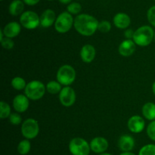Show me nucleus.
I'll use <instances>...</instances> for the list:
<instances>
[{"instance_id": "obj_36", "label": "nucleus", "mask_w": 155, "mask_h": 155, "mask_svg": "<svg viewBox=\"0 0 155 155\" xmlns=\"http://www.w3.org/2000/svg\"><path fill=\"white\" fill-rule=\"evenodd\" d=\"M98 155H113L112 153H108V152H104V153H99Z\"/></svg>"}, {"instance_id": "obj_7", "label": "nucleus", "mask_w": 155, "mask_h": 155, "mask_svg": "<svg viewBox=\"0 0 155 155\" xmlns=\"http://www.w3.org/2000/svg\"><path fill=\"white\" fill-rule=\"evenodd\" d=\"M39 126L35 119L28 118L24 120L21 125V134L26 139L31 140L39 135Z\"/></svg>"}, {"instance_id": "obj_2", "label": "nucleus", "mask_w": 155, "mask_h": 155, "mask_svg": "<svg viewBox=\"0 0 155 155\" xmlns=\"http://www.w3.org/2000/svg\"><path fill=\"white\" fill-rule=\"evenodd\" d=\"M154 30L151 26L143 25L135 30L133 41L139 46L150 45L154 39Z\"/></svg>"}, {"instance_id": "obj_9", "label": "nucleus", "mask_w": 155, "mask_h": 155, "mask_svg": "<svg viewBox=\"0 0 155 155\" xmlns=\"http://www.w3.org/2000/svg\"><path fill=\"white\" fill-rule=\"evenodd\" d=\"M76 92L71 86H65L59 93V100L64 106L69 107L76 101Z\"/></svg>"}, {"instance_id": "obj_25", "label": "nucleus", "mask_w": 155, "mask_h": 155, "mask_svg": "<svg viewBox=\"0 0 155 155\" xmlns=\"http://www.w3.org/2000/svg\"><path fill=\"white\" fill-rule=\"evenodd\" d=\"M138 155H155V144H148L142 146Z\"/></svg>"}, {"instance_id": "obj_10", "label": "nucleus", "mask_w": 155, "mask_h": 155, "mask_svg": "<svg viewBox=\"0 0 155 155\" xmlns=\"http://www.w3.org/2000/svg\"><path fill=\"white\" fill-rule=\"evenodd\" d=\"M127 127L131 132L135 134L140 133L145 129V121L140 115H133L127 122Z\"/></svg>"}, {"instance_id": "obj_3", "label": "nucleus", "mask_w": 155, "mask_h": 155, "mask_svg": "<svg viewBox=\"0 0 155 155\" xmlns=\"http://www.w3.org/2000/svg\"><path fill=\"white\" fill-rule=\"evenodd\" d=\"M45 91L46 87L42 81L33 80L27 83L24 89V94L30 100H38L43 97Z\"/></svg>"}, {"instance_id": "obj_33", "label": "nucleus", "mask_w": 155, "mask_h": 155, "mask_svg": "<svg viewBox=\"0 0 155 155\" xmlns=\"http://www.w3.org/2000/svg\"><path fill=\"white\" fill-rule=\"evenodd\" d=\"M24 3L27 5H30V6H33V5H36V4L40 2V0H23Z\"/></svg>"}, {"instance_id": "obj_34", "label": "nucleus", "mask_w": 155, "mask_h": 155, "mask_svg": "<svg viewBox=\"0 0 155 155\" xmlns=\"http://www.w3.org/2000/svg\"><path fill=\"white\" fill-rule=\"evenodd\" d=\"M61 3L64 5H69L70 3L72 2V0H58Z\"/></svg>"}, {"instance_id": "obj_21", "label": "nucleus", "mask_w": 155, "mask_h": 155, "mask_svg": "<svg viewBox=\"0 0 155 155\" xmlns=\"http://www.w3.org/2000/svg\"><path fill=\"white\" fill-rule=\"evenodd\" d=\"M31 149V144L29 139H24L18 144L17 150L21 155H27Z\"/></svg>"}, {"instance_id": "obj_26", "label": "nucleus", "mask_w": 155, "mask_h": 155, "mask_svg": "<svg viewBox=\"0 0 155 155\" xmlns=\"http://www.w3.org/2000/svg\"><path fill=\"white\" fill-rule=\"evenodd\" d=\"M82 11V6L79 2H74L70 3L67 6V12H69L71 15H78Z\"/></svg>"}, {"instance_id": "obj_35", "label": "nucleus", "mask_w": 155, "mask_h": 155, "mask_svg": "<svg viewBox=\"0 0 155 155\" xmlns=\"http://www.w3.org/2000/svg\"><path fill=\"white\" fill-rule=\"evenodd\" d=\"M120 155H136L134 153H133L132 151L129 152H122Z\"/></svg>"}, {"instance_id": "obj_29", "label": "nucleus", "mask_w": 155, "mask_h": 155, "mask_svg": "<svg viewBox=\"0 0 155 155\" xmlns=\"http://www.w3.org/2000/svg\"><path fill=\"white\" fill-rule=\"evenodd\" d=\"M146 132L148 138L155 141V120L151 121V122L148 124V126H147Z\"/></svg>"}, {"instance_id": "obj_27", "label": "nucleus", "mask_w": 155, "mask_h": 155, "mask_svg": "<svg viewBox=\"0 0 155 155\" xmlns=\"http://www.w3.org/2000/svg\"><path fill=\"white\" fill-rule=\"evenodd\" d=\"M8 119L11 124L14 126H18L22 122V117L20 115L19 112H12L8 117Z\"/></svg>"}, {"instance_id": "obj_17", "label": "nucleus", "mask_w": 155, "mask_h": 155, "mask_svg": "<svg viewBox=\"0 0 155 155\" xmlns=\"http://www.w3.org/2000/svg\"><path fill=\"white\" fill-rule=\"evenodd\" d=\"M113 23L117 28L127 29L131 24V18L127 14L119 12L114 17Z\"/></svg>"}, {"instance_id": "obj_39", "label": "nucleus", "mask_w": 155, "mask_h": 155, "mask_svg": "<svg viewBox=\"0 0 155 155\" xmlns=\"http://www.w3.org/2000/svg\"><path fill=\"white\" fill-rule=\"evenodd\" d=\"M48 1H53V0H48Z\"/></svg>"}, {"instance_id": "obj_16", "label": "nucleus", "mask_w": 155, "mask_h": 155, "mask_svg": "<svg viewBox=\"0 0 155 155\" xmlns=\"http://www.w3.org/2000/svg\"><path fill=\"white\" fill-rule=\"evenodd\" d=\"M21 30V24L17 21H11L8 23L2 29L3 33L5 37L14 38L19 35Z\"/></svg>"}, {"instance_id": "obj_37", "label": "nucleus", "mask_w": 155, "mask_h": 155, "mask_svg": "<svg viewBox=\"0 0 155 155\" xmlns=\"http://www.w3.org/2000/svg\"><path fill=\"white\" fill-rule=\"evenodd\" d=\"M152 91H153V94H154L155 96V81L152 84Z\"/></svg>"}, {"instance_id": "obj_38", "label": "nucleus", "mask_w": 155, "mask_h": 155, "mask_svg": "<svg viewBox=\"0 0 155 155\" xmlns=\"http://www.w3.org/2000/svg\"><path fill=\"white\" fill-rule=\"evenodd\" d=\"M154 41H155V32H154Z\"/></svg>"}, {"instance_id": "obj_31", "label": "nucleus", "mask_w": 155, "mask_h": 155, "mask_svg": "<svg viewBox=\"0 0 155 155\" xmlns=\"http://www.w3.org/2000/svg\"><path fill=\"white\" fill-rule=\"evenodd\" d=\"M148 21L153 27H155V5L151 6L147 12Z\"/></svg>"}, {"instance_id": "obj_28", "label": "nucleus", "mask_w": 155, "mask_h": 155, "mask_svg": "<svg viewBox=\"0 0 155 155\" xmlns=\"http://www.w3.org/2000/svg\"><path fill=\"white\" fill-rule=\"evenodd\" d=\"M111 29V24L108 21H101L98 23V30L101 33H107Z\"/></svg>"}, {"instance_id": "obj_8", "label": "nucleus", "mask_w": 155, "mask_h": 155, "mask_svg": "<svg viewBox=\"0 0 155 155\" xmlns=\"http://www.w3.org/2000/svg\"><path fill=\"white\" fill-rule=\"evenodd\" d=\"M21 26L28 30H33L40 25V17L33 11H26L20 17Z\"/></svg>"}, {"instance_id": "obj_20", "label": "nucleus", "mask_w": 155, "mask_h": 155, "mask_svg": "<svg viewBox=\"0 0 155 155\" xmlns=\"http://www.w3.org/2000/svg\"><path fill=\"white\" fill-rule=\"evenodd\" d=\"M142 115L146 119L153 121L155 120V103L148 102L142 106Z\"/></svg>"}, {"instance_id": "obj_6", "label": "nucleus", "mask_w": 155, "mask_h": 155, "mask_svg": "<svg viewBox=\"0 0 155 155\" xmlns=\"http://www.w3.org/2000/svg\"><path fill=\"white\" fill-rule=\"evenodd\" d=\"M74 24L72 15L68 12H61L56 18L54 28L58 33H64L69 31Z\"/></svg>"}, {"instance_id": "obj_23", "label": "nucleus", "mask_w": 155, "mask_h": 155, "mask_svg": "<svg viewBox=\"0 0 155 155\" xmlns=\"http://www.w3.org/2000/svg\"><path fill=\"white\" fill-rule=\"evenodd\" d=\"M11 84H12V88H15L17 91H22V90L25 89L27 84L26 83V81L23 78L19 77V76L14 78L12 80Z\"/></svg>"}, {"instance_id": "obj_11", "label": "nucleus", "mask_w": 155, "mask_h": 155, "mask_svg": "<svg viewBox=\"0 0 155 155\" xmlns=\"http://www.w3.org/2000/svg\"><path fill=\"white\" fill-rule=\"evenodd\" d=\"M89 144H90L91 150L98 154L105 152L109 147L108 141L105 138L101 136L92 138Z\"/></svg>"}, {"instance_id": "obj_14", "label": "nucleus", "mask_w": 155, "mask_h": 155, "mask_svg": "<svg viewBox=\"0 0 155 155\" xmlns=\"http://www.w3.org/2000/svg\"><path fill=\"white\" fill-rule=\"evenodd\" d=\"M40 26L42 27H49L55 23L56 14L52 9H45L40 16Z\"/></svg>"}, {"instance_id": "obj_22", "label": "nucleus", "mask_w": 155, "mask_h": 155, "mask_svg": "<svg viewBox=\"0 0 155 155\" xmlns=\"http://www.w3.org/2000/svg\"><path fill=\"white\" fill-rule=\"evenodd\" d=\"M46 87V91L51 94H57L61 91V84L58 81H51L48 82Z\"/></svg>"}, {"instance_id": "obj_13", "label": "nucleus", "mask_w": 155, "mask_h": 155, "mask_svg": "<svg viewBox=\"0 0 155 155\" xmlns=\"http://www.w3.org/2000/svg\"><path fill=\"white\" fill-rule=\"evenodd\" d=\"M118 147L122 152L132 151L135 147V139L130 135H121L118 139Z\"/></svg>"}, {"instance_id": "obj_19", "label": "nucleus", "mask_w": 155, "mask_h": 155, "mask_svg": "<svg viewBox=\"0 0 155 155\" xmlns=\"http://www.w3.org/2000/svg\"><path fill=\"white\" fill-rule=\"evenodd\" d=\"M24 4L23 0H13L10 3L8 7V12L12 16H18L24 13Z\"/></svg>"}, {"instance_id": "obj_12", "label": "nucleus", "mask_w": 155, "mask_h": 155, "mask_svg": "<svg viewBox=\"0 0 155 155\" xmlns=\"http://www.w3.org/2000/svg\"><path fill=\"white\" fill-rule=\"evenodd\" d=\"M30 99L24 94H18L16 95L13 99V108L16 112H24L28 109L30 106Z\"/></svg>"}, {"instance_id": "obj_4", "label": "nucleus", "mask_w": 155, "mask_h": 155, "mask_svg": "<svg viewBox=\"0 0 155 155\" xmlns=\"http://www.w3.org/2000/svg\"><path fill=\"white\" fill-rule=\"evenodd\" d=\"M68 147L72 155H89L91 151L89 143L80 137L72 138L70 141Z\"/></svg>"}, {"instance_id": "obj_30", "label": "nucleus", "mask_w": 155, "mask_h": 155, "mask_svg": "<svg viewBox=\"0 0 155 155\" xmlns=\"http://www.w3.org/2000/svg\"><path fill=\"white\" fill-rule=\"evenodd\" d=\"M0 42H1V44L3 48L6 49V50H12V49L14 48V46H15V43L12 40V38L5 37V36Z\"/></svg>"}, {"instance_id": "obj_41", "label": "nucleus", "mask_w": 155, "mask_h": 155, "mask_svg": "<svg viewBox=\"0 0 155 155\" xmlns=\"http://www.w3.org/2000/svg\"><path fill=\"white\" fill-rule=\"evenodd\" d=\"M154 1H155V0H154Z\"/></svg>"}, {"instance_id": "obj_32", "label": "nucleus", "mask_w": 155, "mask_h": 155, "mask_svg": "<svg viewBox=\"0 0 155 155\" xmlns=\"http://www.w3.org/2000/svg\"><path fill=\"white\" fill-rule=\"evenodd\" d=\"M134 33L135 31H133L132 29H126V30L124 31V36H125L126 39L133 40Z\"/></svg>"}, {"instance_id": "obj_1", "label": "nucleus", "mask_w": 155, "mask_h": 155, "mask_svg": "<svg viewBox=\"0 0 155 155\" xmlns=\"http://www.w3.org/2000/svg\"><path fill=\"white\" fill-rule=\"evenodd\" d=\"M98 21L89 14H80L74 18V27L80 34L85 36L93 35L98 30Z\"/></svg>"}, {"instance_id": "obj_24", "label": "nucleus", "mask_w": 155, "mask_h": 155, "mask_svg": "<svg viewBox=\"0 0 155 155\" xmlns=\"http://www.w3.org/2000/svg\"><path fill=\"white\" fill-rule=\"evenodd\" d=\"M11 114L12 112H11L10 105L3 100L0 102V118L2 119L8 118Z\"/></svg>"}, {"instance_id": "obj_5", "label": "nucleus", "mask_w": 155, "mask_h": 155, "mask_svg": "<svg viewBox=\"0 0 155 155\" xmlns=\"http://www.w3.org/2000/svg\"><path fill=\"white\" fill-rule=\"evenodd\" d=\"M76 71L70 65H64L57 71V81L64 86H70L76 79Z\"/></svg>"}, {"instance_id": "obj_40", "label": "nucleus", "mask_w": 155, "mask_h": 155, "mask_svg": "<svg viewBox=\"0 0 155 155\" xmlns=\"http://www.w3.org/2000/svg\"><path fill=\"white\" fill-rule=\"evenodd\" d=\"M1 1H4V0H1Z\"/></svg>"}, {"instance_id": "obj_18", "label": "nucleus", "mask_w": 155, "mask_h": 155, "mask_svg": "<svg viewBox=\"0 0 155 155\" xmlns=\"http://www.w3.org/2000/svg\"><path fill=\"white\" fill-rule=\"evenodd\" d=\"M96 51L95 47L91 44H86L80 50V57L83 62L86 63H90L95 59Z\"/></svg>"}, {"instance_id": "obj_15", "label": "nucleus", "mask_w": 155, "mask_h": 155, "mask_svg": "<svg viewBox=\"0 0 155 155\" xmlns=\"http://www.w3.org/2000/svg\"><path fill=\"white\" fill-rule=\"evenodd\" d=\"M136 49V44L133 41V40L126 39L120 44L118 51L119 53L123 56H130L135 53Z\"/></svg>"}]
</instances>
